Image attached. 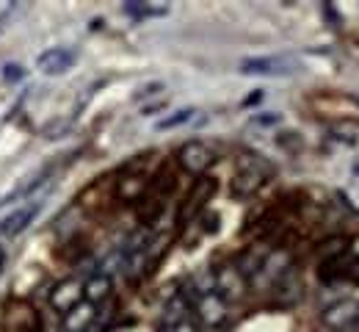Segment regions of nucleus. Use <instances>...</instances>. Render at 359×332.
I'll list each match as a JSON object with an SVG mask.
<instances>
[{
  "mask_svg": "<svg viewBox=\"0 0 359 332\" xmlns=\"http://www.w3.org/2000/svg\"><path fill=\"white\" fill-rule=\"evenodd\" d=\"M177 166L191 178H205V172L216 164V152L205 142H185L177 150Z\"/></svg>",
  "mask_w": 359,
  "mask_h": 332,
  "instance_id": "7ed1b4c3",
  "label": "nucleus"
},
{
  "mask_svg": "<svg viewBox=\"0 0 359 332\" xmlns=\"http://www.w3.org/2000/svg\"><path fill=\"white\" fill-rule=\"evenodd\" d=\"M147 191H149V175L144 169H138V164L128 166L122 172V178L116 180V197L122 202H138L147 197Z\"/></svg>",
  "mask_w": 359,
  "mask_h": 332,
  "instance_id": "1a4fd4ad",
  "label": "nucleus"
},
{
  "mask_svg": "<svg viewBox=\"0 0 359 332\" xmlns=\"http://www.w3.org/2000/svg\"><path fill=\"white\" fill-rule=\"evenodd\" d=\"M6 332H39V313L28 299H11L3 305Z\"/></svg>",
  "mask_w": 359,
  "mask_h": 332,
  "instance_id": "20e7f679",
  "label": "nucleus"
},
{
  "mask_svg": "<svg viewBox=\"0 0 359 332\" xmlns=\"http://www.w3.org/2000/svg\"><path fill=\"white\" fill-rule=\"evenodd\" d=\"M161 332H199V324L194 319H182V321H175V324H163Z\"/></svg>",
  "mask_w": 359,
  "mask_h": 332,
  "instance_id": "aec40b11",
  "label": "nucleus"
},
{
  "mask_svg": "<svg viewBox=\"0 0 359 332\" xmlns=\"http://www.w3.org/2000/svg\"><path fill=\"white\" fill-rule=\"evenodd\" d=\"M3 263H6V252L0 249V272H3Z\"/></svg>",
  "mask_w": 359,
  "mask_h": 332,
  "instance_id": "412c9836",
  "label": "nucleus"
},
{
  "mask_svg": "<svg viewBox=\"0 0 359 332\" xmlns=\"http://www.w3.org/2000/svg\"><path fill=\"white\" fill-rule=\"evenodd\" d=\"M191 114H194V108H180V111H175L172 117H166V119H161V122H158V128H161V131H169V128H177V125H182V122H188V119H191Z\"/></svg>",
  "mask_w": 359,
  "mask_h": 332,
  "instance_id": "6ab92c4d",
  "label": "nucleus"
},
{
  "mask_svg": "<svg viewBox=\"0 0 359 332\" xmlns=\"http://www.w3.org/2000/svg\"><path fill=\"white\" fill-rule=\"evenodd\" d=\"M213 280H216V293L224 299L226 305H229V302H238V299L246 296V285H249V280H246L232 263H224V266L213 269Z\"/></svg>",
  "mask_w": 359,
  "mask_h": 332,
  "instance_id": "423d86ee",
  "label": "nucleus"
},
{
  "mask_svg": "<svg viewBox=\"0 0 359 332\" xmlns=\"http://www.w3.org/2000/svg\"><path fill=\"white\" fill-rule=\"evenodd\" d=\"M83 302V283L75 277H67L61 283H55V288L50 291V307L58 316H67L72 307H78Z\"/></svg>",
  "mask_w": 359,
  "mask_h": 332,
  "instance_id": "6e6552de",
  "label": "nucleus"
},
{
  "mask_svg": "<svg viewBox=\"0 0 359 332\" xmlns=\"http://www.w3.org/2000/svg\"><path fill=\"white\" fill-rule=\"evenodd\" d=\"M266 178H269V166H260V164H246V166H241L238 175L232 178V197H238V199L255 197L257 191L263 189Z\"/></svg>",
  "mask_w": 359,
  "mask_h": 332,
  "instance_id": "0eeeda50",
  "label": "nucleus"
},
{
  "mask_svg": "<svg viewBox=\"0 0 359 332\" xmlns=\"http://www.w3.org/2000/svg\"><path fill=\"white\" fill-rule=\"evenodd\" d=\"M320 321L332 332H348L359 321V302L357 299H340V302L329 305L323 310Z\"/></svg>",
  "mask_w": 359,
  "mask_h": 332,
  "instance_id": "39448f33",
  "label": "nucleus"
},
{
  "mask_svg": "<svg viewBox=\"0 0 359 332\" xmlns=\"http://www.w3.org/2000/svg\"><path fill=\"white\" fill-rule=\"evenodd\" d=\"M241 72H246V75H285V72H290V64L285 58H246V61H241Z\"/></svg>",
  "mask_w": 359,
  "mask_h": 332,
  "instance_id": "dca6fc26",
  "label": "nucleus"
},
{
  "mask_svg": "<svg viewBox=\"0 0 359 332\" xmlns=\"http://www.w3.org/2000/svg\"><path fill=\"white\" fill-rule=\"evenodd\" d=\"M94 321H97V307L86 299L78 307H72L67 316H61L64 332H89Z\"/></svg>",
  "mask_w": 359,
  "mask_h": 332,
  "instance_id": "ddd939ff",
  "label": "nucleus"
},
{
  "mask_svg": "<svg viewBox=\"0 0 359 332\" xmlns=\"http://www.w3.org/2000/svg\"><path fill=\"white\" fill-rule=\"evenodd\" d=\"M72 64H75V53L67 48L47 50V53L39 55V61H36V67H39L45 75H61V72H67Z\"/></svg>",
  "mask_w": 359,
  "mask_h": 332,
  "instance_id": "2eb2a0df",
  "label": "nucleus"
},
{
  "mask_svg": "<svg viewBox=\"0 0 359 332\" xmlns=\"http://www.w3.org/2000/svg\"><path fill=\"white\" fill-rule=\"evenodd\" d=\"M111 293H114V280H111L108 272H97V274H91L89 280L83 283V299L91 302L94 307H100L102 302H108Z\"/></svg>",
  "mask_w": 359,
  "mask_h": 332,
  "instance_id": "4468645a",
  "label": "nucleus"
},
{
  "mask_svg": "<svg viewBox=\"0 0 359 332\" xmlns=\"http://www.w3.org/2000/svg\"><path fill=\"white\" fill-rule=\"evenodd\" d=\"M348 244H351L348 236H332V238H326V241H320V244H318V258H320V263L346 255V252H348Z\"/></svg>",
  "mask_w": 359,
  "mask_h": 332,
  "instance_id": "f3484780",
  "label": "nucleus"
},
{
  "mask_svg": "<svg viewBox=\"0 0 359 332\" xmlns=\"http://www.w3.org/2000/svg\"><path fill=\"white\" fill-rule=\"evenodd\" d=\"M191 299V313L196 316V321L202 327H224L226 319H229V305L216 293V291H208V293H185Z\"/></svg>",
  "mask_w": 359,
  "mask_h": 332,
  "instance_id": "f257e3e1",
  "label": "nucleus"
},
{
  "mask_svg": "<svg viewBox=\"0 0 359 332\" xmlns=\"http://www.w3.org/2000/svg\"><path fill=\"white\" fill-rule=\"evenodd\" d=\"M271 255V249L266 244H252V246H246L241 255H238V260L232 263L246 280H252L257 272H260V266L266 263V258Z\"/></svg>",
  "mask_w": 359,
  "mask_h": 332,
  "instance_id": "f8f14e48",
  "label": "nucleus"
},
{
  "mask_svg": "<svg viewBox=\"0 0 359 332\" xmlns=\"http://www.w3.org/2000/svg\"><path fill=\"white\" fill-rule=\"evenodd\" d=\"M273 288V296H276V305H282V307H290V305H296L299 299H302V280H299V272H296V266H290L276 283L271 285Z\"/></svg>",
  "mask_w": 359,
  "mask_h": 332,
  "instance_id": "9b49d317",
  "label": "nucleus"
},
{
  "mask_svg": "<svg viewBox=\"0 0 359 332\" xmlns=\"http://www.w3.org/2000/svg\"><path fill=\"white\" fill-rule=\"evenodd\" d=\"M125 11L130 14V17H163V14H169V6L166 3H161V6H152V3H128L125 6Z\"/></svg>",
  "mask_w": 359,
  "mask_h": 332,
  "instance_id": "a211bd4d",
  "label": "nucleus"
},
{
  "mask_svg": "<svg viewBox=\"0 0 359 332\" xmlns=\"http://www.w3.org/2000/svg\"><path fill=\"white\" fill-rule=\"evenodd\" d=\"M36 213H39V205H36V202L22 205V208H17V211H11L6 219H0V236L14 238V236H20V233H25V230H28V225H34Z\"/></svg>",
  "mask_w": 359,
  "mask_h": 332,
  "instance_id": "9d476101",
  "label": "nucleus"
},
{
  "mask_svg": "<svg viewBox=\"0 0 359 332\" xmlns=\"http://www.w3.org/2000/svg\"><path fill=\"white\" fill-rule=\"evenodd\" d=\"M213 194H216V180L213 178H196L194 180V186L191 191L185 194V199L180 202L177 208V225L180 227H185V225H191L205 208H208V202L213 199Z\"/></svg>",
  "mask_w": 359,
  "mask_h": 332,
  "instance_id": "f03ea898",
  "label": "nucleus"
}]
</instances>
